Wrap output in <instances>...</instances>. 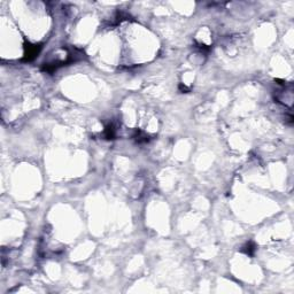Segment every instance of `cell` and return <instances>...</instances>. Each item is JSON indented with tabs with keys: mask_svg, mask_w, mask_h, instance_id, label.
Segmentation results:
<instances>
[{
	"mask_svg": "<svg viewBox=\"0 0 294 294\" xmlns=\"http://www.w3.org/2000/svg\"><path fill=\"white\" fill-rule=\"evenodd\" d=\"M40 46L38 45H29L27 47V52H25V60L30 61V60L35 59L37 54L39 53Z\"/></svg>",
	"mask_w": 294,
	"mask_h": 294,
	"instance_id": "cell-1",
	"label": "cell"
},
{
	"mask_svg": "<svg viewBox=\"0 0 294 294\" xmlns=\"http://www.w3.org/2000/svg\"><path fill=\"white\" fill-rule=\"evenodd\" d=\"M134 139L138 141V143H145V141H148V136L145 134L141 131H136V134H134Z\"/></svg>",
	"mask_w": 294,
	"mask_h": 294,
	"instance_id": "cell-2",
	"label": "cell"
},
{
	"mask_svg": "<svg viewBox=\"0 0 294 294\" xmlns=\"http://www.w3.org/2000/svg\"><path fill=\"white\" fill-rule=\"evenodd\" d=\"M105 132H106V138H108V139H113L115 137V129H114V126L112 124L106 126Z\"/></svg>",
	"mask_w": 294,
	"mask_h": 294,
	"instance_id": "cell-3",
	"label": "cell"
},
{
	"mask_svg": "<svg viewBox=\"0 0 294 294\" xmlns=\"http://www.w3.org/2000/svg\"><path fill=\"white\" fill-rule=\"evenodd\" d=\"M254 251H255V246L253 245V243H247L246 246H245L243 249V252H245V253L248 255H252L254 253Z\"/></svg>",
	"mask_w": 294,
	"mask_h": 294,
	"instance_id": "cell-4",
	"label": "cell"
}]
</instances>
